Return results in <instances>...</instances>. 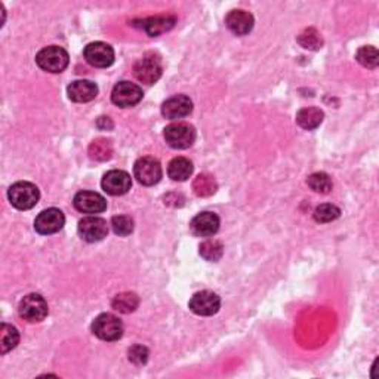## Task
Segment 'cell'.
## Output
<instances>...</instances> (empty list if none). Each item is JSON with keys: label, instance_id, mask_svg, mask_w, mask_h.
I'll return each mask as SVG.
<instances>
[{"label": "cell", "instance_id": "cell-1", "mask_svg": "<svg viewBox=\"0 0 379 379\" xmlns=\"http://www.w3.org/2000/svg\"><path fill=\"white\" fill-rule=\"evenodd\" d=\"M8 199L14 208L19 211H28L37 204L40 199V191L35 184L19 181L8 190Z\"/></svg>", "mask_w": 379, "mask_h": 379}, {"label": "cell", "instance_id": "cell-2", "mask_svg": "<svg viewBox=\"0 0 379 379\" xmlns=\"http://www.w3.org/2000/svg\"><path fill=\"white\" fill-rule=\"evenodd\" d=\"M68 54L61 46H48L36 55L37 66L48 73H63L68 66Z\"/></svg>", "mask_w": 379, "mask_h": 379}, {"label": "cell", "instance_id": "cell-3", "mask_svg": "<svg viewBox=\"0 0 379 379\" xmlns=\"http://www.w3.org/2000/svg\"><path fill=\"white\" fill-rule=\"evenodd\" d=\"M92 332L102 341H117L123 335V323L119 317L110 313L99 314L92 323Z\"/></svg>", "mask_w": 379, "mask_h": 379}, {"label": "cell", "instance_id": "cell-4", "mask_svg": "<svg viewBox=\"0 0 379 379\" xmlns=\"http://www.w3.org/2000/svg\"><path fill=\"white\" fill-rule=\"evenodd\" d=\"M165 139L168 146L175 150H186L196 141V130L188 123H172L165 128Z\"/></svg>", "mask_w": 379, "mask_h": 379}, {"label": "cell", "instance_id": "cell-5", "mask_svg": "<svg viewBox=\"0 0 379 379\" xmlns=\"http://www.w3.org/2000/svg\"><path fill=\"white\" fill-rule=\"evenodd\" d=\"M18 311L24 320L30 323H39L46 319L49 309L43 296H40L39 293H30L19 302Z\"/></svg>", "mask_w": 379, "mask_h": 379}, {"label": "cell", "instance_id": "cell-6", "mask_svg": "<svg viewBox=\"0 0 379 379\" xmlns=\"http://www.w3.org/2000/svg\"><path fill=\"white\" fill-rule=\"evenodd\" d=\"M163 71L162 61L155 54H147L139 58L134 66L135 77L146 85H153L160 79Z\"/></svg>", "mask_w": 379, "mask_h": 379}, {"label": "cell", "instance_id": "cell-7", "mask_svg": "<svg viewBox=\"0 0 379 379\" xmlns=\"http://www.w3.org/2000/svg\"><path fill=\"white\" fill-rule=\"evenodd\" d=\"M134 175L142 186H156V184L162 179V166L159 160L155 157H141L135 162L134 166Z\"/></svg>", "mask_w": 379, "mask_h": 379}, {"label": "cell", "instance_id": "cell-8", "mask_svg": "<svg viewBox=\"0 0 379 379\" xmlns=\"http://www.w3.org/2000/svg\"><path fill=\"white\" fill-rule=\"evenodd\" d=\"M142 95L144 94H142V89L138 85L130 84V81H120V84L113 88L111 101L117 107L128 108L137 106L142 99Z\"/></svg>", "mask_w": 379, "mask_h": 379}, {"label": "cell", "instance_id": "cell-9", "mask_svg": "<svg viewBox=\"0 0 379 379\" xmlns=\"http://www.w3.org/2000/svg\"><path fill=\"white\" fill-rule=\"evenodd\" d=\"M77 230L81 239L89 243H95L107 237L108 225L106 220L95 217V215H90V217H86L79 222Z\"/></svg>", "mask_w": 379, "mask_h": 379}, {"label": "cell", "instance_id": "cell-10", "mask_svg": "<svg viewBox=\"0 0 379 379\" xmlns=\"http://www.w3.org/2000/svg\"><path fill=\"white\" fill-rule=\"evenodd\" d=\"M85 59L97 68H107L115 63V50L104 42H92L84 50Z\"/></svg>", "mask_w": 379, "mask_h": 379}, {"label": "cell", "instance_id": "cell-11", "mask_svg": "<svg viewBox=\"0 0 379 379\" xmlns=\"http://www.w3.org/2000/svg\"><path fill=\"white\" fill-rule=\"evenodd\" d=\"M64 224H66L64 213L57 208H50L37 215V218L35 221V229L39 234L49 235V234L58 233L64 227Z\"/></svg>", "mask_w": 379, "mask_h": 379}, {"label": "cell", "instance_id": "cell-12", "mask_svg": "<svg viewBox=\"0 0 379 379\" xmlns=\"http://www.w3.org/2000/svg\"><path fill=\"white\" fill-rule=\"evenodd\" d=\"M101 186L102 190L110 194V196H123V194H126L130 190L132 179L128 172L115 169L106 173Z\"/></svg>", "mask_w": 379, "mask_h": 379}, {"label": "cell", "instance_id": "cell-13", "mask_svg": "<svg viewBox=\"0 0 379 379\" xmlns=\"http://www.w3.org/2000/svg\"><path fill=\"white\" fill-rule=\"evenodd\" d=\"M220 296L211 291H202L193 295L190 300V310L197 315H213L220 311Z\"/></svg>", "mask_w": 379, "mask_h": 379}, {"label": "cell", "instance_id": "cell-14", "mask_svg": "<svg viewBox=\"0 0 379 379\" xmlns=\"http://www.w3.org/2000/svg\"><path fill=\"white\" fill-rule=\"evenodd\" d=\"M75 208L88 215H95L101 213L107 209V202L106 199L98 193L94 191H80L75 196Z\"/></svg>", "mask_w": 379, "mask_h": 379}, {"label": "cell", "instance_id": "cell-15", "mask_svg": "<svg viewBox=\"0 0 379 379\" xmlns=\"http://www.w3.org/2000/svg\"><path fill=\"white\" fill-rule=\"evenodd\" d=\"M193 111V102L186 95H175L163 102L162 115L169 120H178Z\"/></svg>", "mask_w": 379, "mask_h": 379}, {"label": "cell", "instance_id": "cell-16", "mask_svg": "<svg viewBox=\"0 0 379 379\" xmlns=\"http://www.w3.org/2000/svg\"><path fill=\"white\" fill-rule=\"evenodd\" d=\"M253 23V15L248 11H243V9H234L225 18V26L235 36H244L251 33Z\"/></svg>", "mask_w": 379, "mask_h": 379}, {"label": "cell", "instance_id": "cell-17", "mask_svg": "<svg viewBox=\"0 0 379 379\" xmlns=\"http://www.w3.org/2000/svg\"><path fill=\"white\" fill-rule=\"evenodd\" d=\"M190 227L199 237H211L220 230V218L213 212H202L193 218Z\"/></svg>", "mask_w": 379, "mask_h": 379}, {"label": "cell", "instance_id": "cell-18", "mask_svg": "<svg viewBox=\"0 0 379 379\" xmlns=\"http://www.w3.org/2000/svg\"><path fill=\"white\" fill-rule=\"evenodd\" d=\"M68 98L75 102H89L98 95V86L90 80H76L67 88Z\"/></svg>", "mask_w": 379, "mask_h": 379}, {"label": "cell", "instance_id": "cell-19", "mask_svg": "<svg viewBox=\"0 0 379 379\" xmlns=\"http://www.w3.org/2000/svg\"><path fill=\"white\" fill-rule=\"evenodd\" d=\"M177 23V18L172 15H165V17H151L142 21V28L146 30V33L151 37L160 36L162 33L169 32L171 28H173Z\"/></svg>", "mask_w": 379, "mask_h": 379}, {"label": "cell", "instance_id": "cell-20", "mask_svg": "<svg viewBox=\"0 0 379 379\" xmlns=\"http://www.w3.org/2000/svg\"><path fill=\"white\" fill-rule=\"evenodd\" d=\"M323 119H324L323 111L317 107L301 108L298 111V115H296V122H298V125L305 130H313L315 128H319L322 125Z\"/></svg>", "mask_w": 379, "mask_h": 379}, {"label": "cell", "instance_id": "cell-21", "mask_svg": "<svg viewBox=\"0 0 379 379\" xmlns=\"http://www.w3.org/2000/svg\"><path fill=\"white\" fill-rule=\"evenodd\" d=\"M193 173V163L186 157H175L168 166V175L173 181H187Z\"/></svg>", "mask_w": 379, "mask_h": 379}, {"label": "cell", "instance_id": "cell-22", "mask_svg": "<svg viewBox=\"0 0 379 379\" xmlns=\"http://www.w3.org/2000/svg\"><path fill=\"white\" fill-rule=\"evenodd\" d=\"M19 333L17 327L8 323H2L0 326V347H2V354H6L18 345Z\"/></svg>", "mask_w": 379, "mask_h": 379}, {"label": "cell", "instance_id": "cell-23", "mask_svg": "<svg viewBox=\"0 0 379 379\" xmlns=\"http://www.w3.org/2000/svg\"><path fill=\"white\" fill-rule=\"evenodd\" d=\"M113 309H115L116 311L119 313H123V314H128V313H132L138 309L139 305V298L132 292H125V293H119L115 300H113L111 302Z\"/></svg>", "mask_w": 379, "mask_h": 379}, {"label": "cell", "instance_id": "cell-24", "mask_svg": "<svg viewBox=\"0 0 379 379\" xmlns=\"http://www.w3.org/2000/svg\"><path fill=\"white\" fill-rule=\"evenodd\" d=\"M89 156L90 159L98 162H106L113 156V146L108 139L98 138L89 146Z\"/></svg>", "mask_w": 379, "mask_h": 379}, {"label": "cell", "instance_id": "cell-25", "mask_svg": "<svg viewBox=\"0 0 379 379\" xmlns=\"http://www.w3.org/2000/svg\"><path fill=\"white\" fill-rule=\"evenodd\" d=\"M217 181L213 179V177L206 175V173H202V175H199L193 182V190L200 197L212 196V194L217 191Z\"/></svg>", "mask_w": 379, "mask_h": 379}, {"label": "cell", "instance_id": "cell-26", "mask_svg": "<svg viewBox=\"0 0 379 379\" xmlns=\"http://www.w3.org/2000/svg\"><path fill=\"white\" fill-rule=\"evenodd\" d=\"M224 253V246L221 242L215 240V239H209L206 242H203L200 244V255L202 257L206 260V261H211V262H217L218 260H221Z\"/></svg>", "mask_w": 379, "mask_h": 379}, {"label": "cell", "instance_id": "cell-27", "mask_svg": "<svg viewBox=\"0 0 379 379\" xmlns=\"http://www.w3.org/2000/svg\"><path fill=\"white\" fill-rule=\"evenodd\" d=\"M307 184H309V187L313 191L320 194H327L332 190V179L324 172L313 173V175H310L309 179H307Z\"/></svg>", "mask_w": 379, "mask_h": 379}, {"label": "cell", "instance_id": "cell-28", "mask_svg": "<svg viewBox=\"0 0 379 379\" xmlns=\"http://www.w3.org/2000/svg\"><path fill=\"white\" fill-rule=\"evenodd\" d=\"M341 215V209L335 206V204H329L324 203L320 204V206H317L314 211V220L320 224H326V222H332L336 218H340Z\"/></svg>", "mask_w": 379, "mask_h": 379}, {"label": "cell", "instance_id": "cell-29", "mask_svg": "<svg viewBox=\"0 0 379 379\" xmlns=\"http://www.w3.org/2000/svg\"><path fill=\"white\" fill-rule=\"evenodd\" d=\"M356 58L366 68L378 67V50L373 46H362L357 50Z\"/></svg>", "mask_w": 379, "mask_h": 379}, {"label": "cell", "instance_id": "cell-30", "mask_svg": "<svg viewBox=\"0 0 379 379\" xmlns=\"http://www.w3.org/2000/svg\"><path fill=\"white\" fill-rule=\"evenodd\" d=\"M111 227L117 235H129L134 231V221L126 215H117V217H113Z\"/></svg>", "mask_w": 379, "mask_h": 379}, {"label": "cell", "instance_id": "cell-31", "mask_svg": "<svg viewBox=\"0 0 379 379\" xmlns=\"http://www.w3.org/2000/svg\"><path fill=\"white\" fill-rule=\"evenodd\" d=\"M298 42L305 49H313V50L319 49L323 45L320 35L317 33L314 28H309V30H305L304 33H301V36L298 37Z\"/></svg>", "mask_w": 379, "mask_h": 379}, {"label": "cell", "instance_id": "cell-32", "mask_svg": "<svg viewBox=\"0 0 379 379\" xmlns=\"http://www.w3.org/2000/svg\"><path fill=\"white\" fill-rule=\"evenodd\" d=\"M129 360L134 365H146L148 360V350L142 345H134L129 348Z\"/></svg>", "mask_w": 379, "mask_h": 379}]
</instances>
